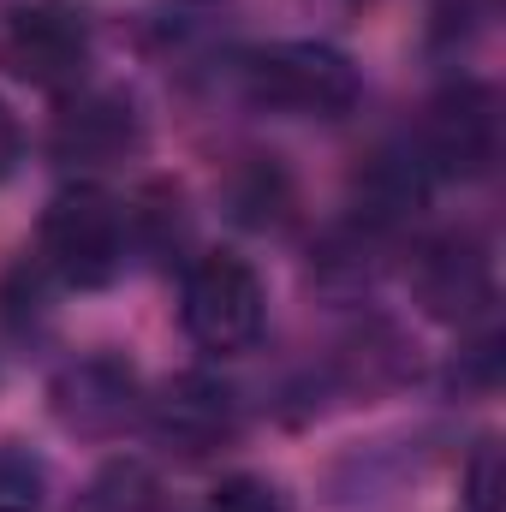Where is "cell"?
<instances>
[{"instance_id":"obj_1","label":"cell","mask_w":506,"mask_h":512,"mask_svg":"<svg viewBox=\"0 0 506 512\" xmlns=\"http://www.w3.org/2000/svg\"><path fill=\"white\" fill-rule=\"evenodd\" d=\"M227 72L256 114H280V120H346L364 102V72L352 66V54L316 36L239 48Z\"/></svg>"},{"instance_id":"obj_2","label":"cell","mask_w":506,"mask_h":512,"mask_svg":"<svg viewBox=\"0 0 506 512\" xmlns=\"http://www.w3.org/2000/svg\"><path fill=\"white\" fill-rule=\"evenodd\" d=\"M131 209L102 191L96 179H78L48 197L42 227H36V268L60 286L102 292L131 268Z\"/></svg>"},{"instance_id":"obj_3","label":"cell","mask_w":506,"mask_h":512,"mask_svg":"<svg viewBox=\"0 0 506 512\" xmlns=\"http://www.w3.org/2000/svg\"><path fill=\"white\" fill-rule=\"evenodd\" d=\"M179 328L209 358H245L268 328V286L251 256L203 251L179 280Z\"/></svg>"},{"instance_id":"obj_4","label":"cell","mask_w":506,"mask_h":512,"mask_svg":"<svg viewBox=\"0 0 506 512\" xmlns=\"http://www.w3.org/2000/svg\"><path fill=\"white\" fill-rule=\"evenodd\" d=\"M137 429L167 459L209 465L227 447H239V435H245V399H239V387L227 382V376H215V370H179L161 387H149Z\"/></svg>"},{"instance_id":"obj_5","label":"cell","mask_w":506,"mask_h":512,"mask_svg":"<svg viewBox=\"0 0 506 512\" xmlns=\"http://www.w3.org/2000/svg\"><path fill=\"white\" fill-rule=\"evenodd\" d=\"M0 72L66 96L78 84H90V24L84 12H72L66 0H18L0 18Z\"/></svg>"},{"instance_id":"obj_6","label":"cell","mask_w":506,"mask_h":512,"mask_svg":"<svg viewBox=\"0 0 506 512\" xmlns=\"http://www.w3.org/2000/svg\"><path fill=\"white\" fill-rule=\"evenodd\" d=\"M143 399L149 387L137 376L126 352H84V358H66L48 382V411L66 435L78 441H120L143 423Z\"/></svg>"},{"instance_id":"obj_7","label":"cell","mask_w":506,"mask_h":512,"mask_svg":"<svg viewBox=\"0 0 506 512\" xmlns=\"http://www.w3.org/2000/svg\"><path fill=\"white\" fill-rule=\"evenodd\" d=\"M417 149L435 179H489L501 161V96L483 78H447L423 108Z\"/></svg>"},{"instance_id":"obj_8","label":"cell","mask_w":506,"mask_h":512,"mask_svg":"<svg viewBox=\"0 0 506 512\" xmlns=\"http://www.w3.org/2000/svg\"><path fill=\"white\" fill-rule=\"evenodd\" d=\"M411 292L417 304L435 316V322H483L489 304H495V251L477 227H441L429 239L411 245Z\"/></svg>"},{"instance_id":"obj_9","label":"cell","mask_w":506,"mask_h":512,"mask_svg":"<svg viewBox=\"0 0 506 512\" xmlns=\"http://www.w3.org/2000/svg\"><path fill=\"white\" fill-rule=\"evenodd\" d=\"M245 6L239 0H161L143 12V54L173 78H215L239 60Z\"/></svg>"},{"instance_id":"obj_10","label":"cell","mask_w":506,"mask_h":512,"mask_svg":"<svg viewBox=\"0 0 506 512\" xmlns=\"http://www.w3.org/2000/svg\"><path fill=\"white\" fill-rule=\"evenodd\" d=\"M149 126L137 114L126 90H102V84H78L60 96L54 120H48V155L72 173H102L120 167L131 155H143Z\"/></svg>"},{"instance_id":"obj_11","label":"cell","mask_w":506,"mask_h":512,"mask_svg":"<svg viewBox=\"0 0 506 512\" xmlns=\"http://www.w3.org/2000/svg\"><path fill=\"white\" fill-rule=\"evenodd\" d=\"M411 376H417V358H411L405 334L387 328V322L352 328V334L334 346V358H328V382L340 387V393H352V399L393 393V387H405Z\"/></svg>"},{"instance_id":"obj_12","label":"cell","mask_w":506,"mask_h":512,"mask_svg":"<svg viewBox=\"0 0 506 512\" xmlns=\"http://www.w3.org/2000/svg\"><path fill=\"white\" fill-rule=\"evenodd\" d=\"M292 179H286V167L274 161V155H245L239 167H233V179H227V209H233V221H245V227H286V215H292Z\"/></svg>"},{"instance_id":"obj_13","label":"cell","mask_w":506,"mask_h":512,"mask_svg":"<svg viewBox=\"0 0 506 512\" xmlns=\"http://www.w3.org/2000/svg\"><path fill=\"white\" fill-rule=\"evenodd\" d=\"M131 209V251L137 256H167L191 245V215H185V191L179 185H143L126 203Z\"/></svg>"},{"instance_id":"obj_14","label":"cell","mask_w":506,"mask_h":512,"mask_svg":"<svg viewBox=\"0 0 506 512\" xmlns=\"http://www.w3.org/2000/svg\"><path fill=\"white\" fill-rule=\"evenodd\" d=\"M66 512H173V501H167V489H161V477L149 465L114 459L84 483V495Z\"/></svg>"},{"instance_id":"obj_15","label":"cell","mask_w":506,"mask_h":512,"mask_svg":"<svg viewBox=\"0 0 506 512\" xmlns=\"http://www.w3.org/2000/svg\"><path fill=\"white\" fill-rule=\"evenodd\" d=\"M48 501V459L24 441H0V512H42Z\"/></svg>"},{"instance_id":"obj_16","label":"cell","mask_w":506,"mask_h":512,"mask_svg":"<svg viewBox=\"0 0 506 512\" xmlns=\"http://www.w3.org/2000/svg\"><path fill=\"white\" fill-rule=\"evenodd\" d=\"M197 512H292V501H286V489L274 477L239 471V477H221Z\"/></svg>"},{"instance_id":"obj_17","label":"cell","mask_w":506,"mask_h":512,"mask_svg":"<svg viewBox=\"0 0 506 512\" xmlns=\"http://www.w3.org/2000/svg\"><path fill=\"white\" fill-rule=\"evenodd\" d=\"M453 512H501V441H477L459 465V507Z\"/></svg>"},{"instance_id":"obj_18","label":"cell","mask_w":506,"mask_h":512,"mask_svg":"<svg viewBox=\"0 0 506 512\" xmlns=\"http://www.w3.org/2000/svg\"><path fill=\"white\" fill-rule=\"evenodd\" d=\"M18 161H24V126H18V114L0 102V179H12Z\"/></svg>"}]
</instances>
